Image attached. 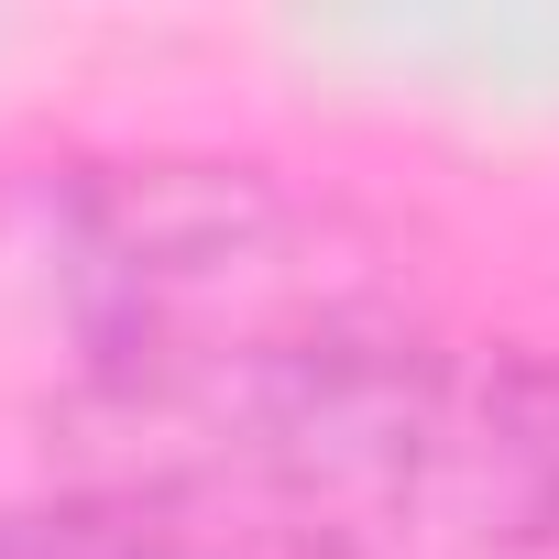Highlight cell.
Wrapping results in <instances>:
<instances>
[{"label":"cell","instance_id":"obj_1","mask_svg":"<svg viewBox=\"0 0 559 559\" xmlns=\"http://www.w3.org/2000/svg\"><path fill=\"white\" fill-rule=\"evenodd\" d=\"M88 483H198L362 559L559 548V362L526 341H439L428 319H352L252 362L67 395Z\"/></svg>","mask_w":559,"mask_h":559},{"label":"cell","instance_id":"obj_2","mask_svg":"<svg viewBox=\"0 0 559 559\" xmlns=\"http://www.w3.org/2000/svg\"><path fill=\"white\" fill-rule=\"evenodd\" d=\"M45 286L78 330V395L187 384L308 330L395 319L384 241L263 165H78L45 209Z\"/></svg>","mask_w":559,"mask_h":559},{"label":"cell","instance_id":"obj_3","mask_svg":"<svg viewBox=\"0 0 559 559\" xmlns=\"http://www.w3.org/2000/svg\"><path fill=\"white\" fill-rule=\"evenodd\" d=\"M0 559H362L330 526H297L198 483H56L0 504Z\"/></svg>","mask_w":559,"mask_h":559}]
</instances>
